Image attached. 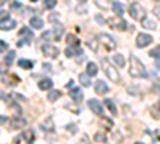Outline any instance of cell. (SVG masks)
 I'll use <instances>...</instances> for the list:
<instances>
[{
  "mask_svg": "<svg viewBox=\"0 0 160 144\" xmlns=\"http://www.w3.org/2000/svg\"><path fill=\"white\" fill-rule=\"evenodd\" d=\"M130 75L135 77V78H144V77H148L146 66L139 61V58H136V56H130Z\"/></svg>",
  "mask_w": 160,
  "mask_h": 144,
  "instance_id": "obj_1",
  "label": "cell"
},
{
  "mask_svg": "<svg viewBox=\"0 0 160 144\" xmlns=\"http://www.w3.org/2000/svg\"><path fill=\"white\" fill-rule=\"evenodd\" d=\"M101 64H102V69H104L106 75L109 77V80H111V82H115V83H120V82H122V77H120L118 71H117L114 66H111V64L108 62V59H102Z\"/></svg>",
  "mask_w": 160,
  "mask_h": 144,
  "instance_id": "obj_2",
  "label": "cell"
},
{
  "mask_svg": "<svg viewBox=\"0 0 160 144\" xmlns=\"http://www.w3.org/2000/svg\"><path fill=\"white\" fill-rule=\"evenodd\" d=\"M98 42L102 43V47H104L106 50H109V51H114V50L117 48L115 40H114V38H112L109 34H106V32H102V34L98 35Z\"/></svg>",
  "mask_w": 160,
  "mask_h": 144,
  "instance_id": "obj_3",
  "label": "cell"
},
{
  "mask_svg": "<svg viewBox=\"0 0 160 144\" xmlns=\"http://www.w3.org/2000/svg\"><path fill=\"white\" fill-rule=\"evenodd\" d=\"M106 22H108L111 27L115 29V31H123V29H127V21H125L122 16H118V18H109Z\"/></svg>",
  "mask_w": 160,
  "mask_h": 144,
  "instance_id": "obj_4",
  "label": "cell"
},
{
  "mask_svg": "<svg viewBox=\"0 0 160 144\" xmlns=\"http://www.w3.org/2000/svg\"><path fill=\"white\" fill-rule=\"evenodd\" d=\"M152 35H149V34H144V32H139L138 35H136V47L138 48H144V47H148L149 43H152Z\"/></svg>",
  "mask_w": 160,
  "mask_h": 144,
  "instance_id": "obj_5",
  "label": "cell"
},
{
  "mask_svg": "<svg viewBox=\"0 0 160 144\" xmlns=\"http://www.w3.org/2000/svg\"><path fill=\"white\" fill-rule=\"evenodd\" d=\"M42 53L47 56V58H58L59 55V50L55 47V45H51V43H43L42 45Z\"/></svg>",
  "mask_w": 160,
  "mask_h": 144,
  "instance_id": "obj_6",
  "label": "cell"
},
{
  "mask_svg": "<svg viewBox=\"0 0 160 144\" xmlns=\"http://www.w3.org/2000/svg\"><path fill=\"white\" fill-rule=\"evenodd\" d=\"M130 15H131V18H135V19H144L146 16H144V8L139 5V3H133V5H130Z\"/></svg>",
  "mask_w": 160,
  "mask_h": 144,
  "instance_id": "obj_7",
  "label": "cell"
},
{
  "mask_svg": "<svg viewBox=\"0 0 160 144\" xmlns=\"http://www.w3.org/2000/svg\"><path fill=\"white\" fill-rule=\"evenodd\" d=\"M28 120L22 119V117H15V119H11L10 123H8V128L10 130H19V128H24Z\"/></svg>",
  "mask_w": 160,
  "mask_h": 144,
  "instance_id": "obj_8",
  "label": "cell"
},
{
  "mask_svg": "<svg viewBox=\"0 0 160 144\" xmlns=\"http://www.w3.org/2000/svg\"><path fill=\"white\" fill-rule=\"evenodd\" d=\"M88 107L95 112L96 115H99V117H102V114H104V107H102V104L99 102V101H96V99H90L88 101Z\"/></svg>",
  "mask_w": 160,
  "mask_h": 144,
  "instance_id": "obj_9",
  "label": "cell"
},
{
  "mask_svg": "<svg viewBox=\"0 0 160 144\" xmlns=\"http://www.w3.org/2000/svg\"><path fill=\"white\" fill-rule=\"evenodd\" d=\"M40 128H42L45 133H55V122H53L51 117H47V119L40 123Z\"/></svg>",
  "mask_w": 160,
  "mask_h": 144,
  "instance_id": "obj_10",
  "label": "cell"
},
{
  "mask_svg": "<svg viewBox=\"0 0 160 144\" xmlns=\"http://www.w3.org/2000/svg\"><path fill=\"white\" fill-rule=\"evenodd\" d=\"M95 90H96V95H106L109 91V87H108V83H106V82L98 80L96 85H95Z\"/></svg>",
  "mask_w": 160,
  "mask_h": 144,
  "instance_id": "obj_11",
  "label": "cell"
},
{
  "mask_svg": "<svg viewBox=\"0 0 160 144\" xmlns=\"http://www.w3.org/2000/svg\"><path fill=\"white\" fill-rule=\"evenodd\" d=\"M15 26H16V21H15V19H11V18L0 21V29H2V31H10V29L15 27Z\"/></svg>",
  "mask_w": 160,
  "mask_h": 144,
  "instance_id": "obj_12",
  "label": "cell"
},
{
  "mask_svg": "<svg viewBox=\"0 0 160 144\" xmlns=\"http://www.w3.org/2000/svg\"><path fill=\"white\" fill-rule=\"evenodd\" d=\"M78 55H82V48H80L78 45L77 47H68V48H66V56L74 58V56H78Z\"/></svg>",
  "mask_w": 160,
  "mask_h": 144,
  "instance_id": "obj_13",
  "label": "cell"
},
{
  "mask_svg": "<svg viewBox=\"0 0 160 144\" xmlns=\"http://www.w3.org/2000/svg\"><path fill=\"white\" fill-rule=\"evenodd\" d=\"M112 10L117 16H123V13H125V8L120 2H112Z\"/></svg>",
  "mask_w": 160,
  "mask_h": 144,
  "instance_id": "obj_14",
  "label": "cell"
},
{
  "mask_svg": "<svg viewBox=\"0 0 160 144\" xmlns=\"http://www.w3.org/2000/svg\"><path fill=\"white\" fill-rule=\"evenodd\" d=\"M38 88H40V90H51V88H53L51 78H42V80L38 82Z\"/></svg>",
  "mask_w": 160,
  "mask_h": 144,
  "instance_id": "obj_15",
  "label": "cell"
},
{
  "mask_svg": "<svg viewBox=\"0 0 160 144\" xmlns=\"http://www.w3.org/2000/svg\"><path fill=\"white\" fill-rule=\"evenodd\" d=\"M71 98L75 101V102H80L83 99V95H82V91H80L78 88H72L71 90Z\"/></svg>",
  "mask_w": 160,
  "mask_h": 144,
  "instance_id": "obj_16",
  "label": "cell"
},
{
  "mask_svg": "<svg viewBox=\"0 0 160 144\" xmlns=\"http://www.w3.org/2000/svg\"><path fill=\"white\" fill-rule=\"evenodd\" d=\"M112 61L115 62L117 67H123V66H125V58H123L122 55H118V53L112 56Z\"/></svg>",
  "mask_w": 160,
  "mask_h": 144,
  "instance_id": "obj_17",
  "label": "cell"
},
{
  "mask_svg": "<svg viewBox=\"0 0 160 144\" xmlns=\"http://www.w3.org/2000/svg\"><path fill=\"white\" fill-rule=\"evenodd\" d=\"M141 24H142L144 29H155V21H152V19H149V18L141 19Z\"/></svg>",
  "mask_w": 160,
  "mask_h": 144,
  "instance_id": "obj_18",
  "label": "cell"
},
{
  "mask_svg": "<svg viewBox=\"0 0 160 144\" xmlns=\"http://www.w3.org/2000/svg\"><path fill=\"white\" fill-rule=\"evenodd\" d=\"M19 35H21V37H26L28 40H31V38L34 37V31H31L29 27H21V31H19Z\"/></svg>",
  "mask_w": 160,
  "mask_h": 144,
  "instance_id": "obj_19",
  "label": "cell"
},
{
  "mask_svg": "<svg viewBox=\"0 0 160 144\" xmlns=\"http://www.w3.org/2000/svg\"><path fill=\"white\" fill-rule=\"evenodd\" d=\"M29 22H31V26H32L34 29H42V27H43V21L40 19V18H35V16H34V18H31Z\"/></svg>",
  "mask_w": 160,
  "mask_h": 144,
  "instance_id": "obj_20",
  "label": "cell"
},
{
  "mask_svg": "<svg viewBox=\"0 0 160 144\" xmlns=\"http://www.w3.org/2000/svg\"><path fill=\"white\" fill-rule=\"evenodd\" d=\"M104 106L111 111V114H112V115H117V107H115V104H114L111 99H104Z\"/></svg>",
  "mask_w": 160,
  "mask_h": 144,
  "instance_id": "obj_21",
  "label": "cell"
},
{
  "mask_svg": "<svg viewBox=\"0 0 160 144\" xmlns=\"http://www.w3.org/2000/svg\"><path fill=\"white\" fill-rule=\"evenodd\" d=\"M61 98V91L59 90H51L50 91V95H48V101H51V102H55L56 99H59Z\"/></svg>",
  "mask_w": 160,
  "mask_h": 144,
  "instance_id": "obj_22",
  "label": "cell"
},
{
  "mask_svg": "<svg viewBox=\"0 0 160 144\" xmlns=\"http://www.w3.org/2000/svg\"><path fill=\"white\" fill-rule=\"evenodd\" d=\"M87 74L88 75H96L98 74V67H96L95 62H88L87 64Z\"/></svg>",
  "mask_w": 160,
  "mask_h": 144,
  "instance_id": "obj_23",
  "label": "cell"
},
{
  "mask_svg": "<svg viewBox=\"0 0 160 144\" xmlns=\"http://www.w3.org/2000/svg\"><path fill=\"white\" fill-rule=\"evenodd\" d=\"M22 138H24L26 141H28L29 144H32V142H34V139H35V135H34L32 130H28V132H24V133H22Z\"/></svg>",
  "mask_w": 160,
  "mask_h": 144,
  "instance_id": "obj_24",
  "label": "cell"
},
{
  "mask_svg": "<svg viewBox=\"0 0 160 144\" xmlns=\"http://www.w3.org/2000/svg\"><path fill=\"white\" fill-rule=\"evenodd\" d=\"M19 67H22V69H32V67H34V61L19 59Z\"/></svg>",
  "mask_w": 160,
  "mask_h": 144,
  "instance_id": "obj_25",
  "label": "cell"
},
{
  "mask_svg": "<svg viewBox=\"0 0 160 144\" xmlns=\"http://www.w3.org/2000/svg\"><path fill=\"white\" fill-rule=\"evenodd\" d=\"M15 56H16V53H15V51H8V55L5 56V64H7V66H11V64H13V61H15Z\"/></svg>",
  "mask_w": 160,
  "mask_h": 144,
  "instance_id": "obj_26",
  "label": "cell"
},
{
  "mask_svg": "<svg viewBox=\"0 0 160 144\" xmlns=\"http://www.w3.org/2000/svg\"><path fill=\"white\" fill-rule=\"evenodd\" d=\"M151 114L154 115V119H160V102L154 104V106L151 107Z\"/></svg>",
  "mask_w": 160,
  "mask_h": 144,
  "instance_id": "obj_27",
  "label": "cell"
},
{
  "mask_svg": "<svg viewBox=\"0 0 160 144\" xmlns=\"http://www.w3.org/2000/svg\"><path fill=\"white\" fill-rule=\"evenodd\" d=\"M62 34H64V27H62V26H59V27H55V29H53V35H55V40H59V38L62 37Z\"/></svg>",
  "mask_w": 160,
  "mask_h": 144,
  "instance_id": "obj_28",
  "label": "cell"
},
{
  "mask_svg": "<svg viewBox=\"0 0 160 144\" xmlns=\"http://www.w3.org/2000/svg\"><path fill=\"white\" fill-rule=\"evenodd\" d=\"M78 80H80V83H82L83 87H90V85H91V82H90V78H88V74H80V77H78Z\"/></svg>",
  "mask_w": 160,
  "mask_h": 144,
  "instance_id": "obj_29",
  "label": "cell"
},
{
  "mask_svg": "<svg viewBox=\"0 0 160 144\" xmlns=\"http://www.w3.org/2000/svg\"><path fill=\"white\" fill-rule=\"evenodd\" d=\"M149 56H152L154 59H160V45L155 47V48H152V50L149 51Z\"/></svg>",
  "mask_w": 160,
  "mask_h": 144,
  "instance_id": "obj_30",
  "label": "cell"
},
{
  "mask_svg": "<svg viewBox=\"0 0 160 144\" xmlns=\"http://www.w3.org/2000/svg\"><path fill=\"white\" fill-rule=\"evenodd\" d=\"M58 3H56V0H43V7L47 8V10H53Z\"/></svg>",
  "mask_w": 160,
  "mask_h": 144,
  "instance_id": "obj_31",
  "label": "cell"
},
{
  "mask_svg": "<svg viewBox=\"0 0 160 144\" xmlns=\"http://www.w3.org/2000/svg\"><path fill=\"white\" fill-rule=\"evenodd\" d=\"M68 43H69V47H77L80 42L75 35H68Z\"/></svg>",
  "mask_w": 160,
  "mask_h": 144,
  "instance_id": "obj_32",
  "label": "cell"
},
{
  "mask_svg": "<svg viewBox=\"0 0 160 144\" xmlns=\"http://www.w3.org/2000/svg\"><path fill=\"white\" fill-rule=\"evenodd\" d=\"M101 125L106 127V128H112V127H114V122H112L111 119H102V120H101Z\"/></svg>",
  "mask_w": 160,
  "mask_h": 144,
  "instance_id": "obj_33",
  "label": "cell"
},
{
  "mask_svg": "<svg viewBox=\"0 0 160 144\" xmlns=\"http://www.w3.org/2000/svg\"><path fill=\"white\" fill-rule=\"evenodd\" d=\"M43 40H50V38H55V35H53V31H48V32H43L42 35Z\"/></svg>",
  "mask_w": 160,
  "mask_h": 144,
  "instance_id": "obj_34",
  "label": "cell"
},
{
  "mask_svg": "<svg viewBox=\"0 0 160 144\" xmlns=\"http://www.w3.org/2000/svg\"><path fill=\"white\" fill-rule=\"evenodd\" d=\"M95 141H99V142H104V141H106V136H104L102 133H96V135H95Z\"/></svg>",
  "mask_w": 160,
  "mask_h": 144,
  "instance_id": "obj_35",
  "label": "cell"
},
{
  "mask_svg": "<svg viewBox=\"0 0 160 144\" xmlns=\"http://www.w3.org/2000/svg\"><path fill=\"white\" fill-rule=\"evenodd\" d=\"M2 101H3V102H8V104H11V106H13V102L10 101V96H8L7 93H2Z\"/></svg>",
  "mask_w": 160,
  "mask_h": 144,
  "instance_id": "obj_36",
  "label": "cell"
},
{
  "mask_svg": "<svg viewBox=\"0 0 160 144\" xmlns=\"http://www.w3.org/2000/svg\"><path fill=\"white\" fill-rule=\"evenodd\" d=\"M21 7H22V3H19V2H13L11 3V10H21Z\"/></svg>",
  "mask_w": 160,
  "mask_h": 144,
  "instance_id": "obj_37",
  "label": "cell"
},
{
  "mask_svg": "<svg viewBox=\"0 0 160 144\" xmlns=\"http://www.w3.org/2000/svg\"><path fill=\"white\" fill-rule=\"evenodd\" d=\"M7 48H8V43H7L5 40H2V42H0V50H2V53H5Z\"/></svg>",
  "mask_w": 160,
  "mask_h": 144,
  "instance_id": "obj_38",
  "label": "cell"
},
{
  "mask_svg": "<svg viewBox=\"0 0 160 144\" xmlns=\"http://www.w3.org/2000/svg\"><path fill=\"white\" fill-rule=\"evenodd\" d=\"M7 123H10V119L5 117V115H2V125H7Z\"/></svg>",
  "mask_w": 160,
  "mask_h": 144,
  "instance_id": "obj_39",
  "label": "cell"
},
{
  "mask_svg": "<svg viewBox=\"0 0 160 144\" xmlns=\"http://www.w3.org/2000/svg\"><path fill=\"white\" fill-rule=\"evenodd\" d=\"M8 18H10V15H8V13H5V11H2V18H0V19H2V21H3V19H8Z\"/></svg>",
  "mask_w": 160,
  "mask_h": 144,
  "instance_id": "obj_40",
  "label": "cell"
},
{
  "mask_svg": "<svg viewBox=\"0 0 160 144\" xmlns=\"http://www.w3.org/2000/svg\"><path fill=\"white\" fill-rule=\"evenodd\" d=\"M58 18H59L58 15H51V16H50V21H51V22H56V19H58Z\"/></svg>",
  "mask_w": 160,
  "mask_h": 144,
  "instance_id": "obj_41",
  "label": "cell"
},
{
  "mask_svg": "<svg viewBox=\"0 0 160 144\" xmlns=\"http://www.w3.org/2000/svg\"><path fill=\"white\" fill-rule=\"evenodd\" d=\"M66 87H68L69 90H72V88H74V80H71V82H68V83H66Z\"/></svg>",
  "mask_w": 160,
  "mask_h": 144,
  "instance_id": "obj_42",
  "label": "cell"
},
{
  "mask_svg": "<svg viewBox=\"0 0 160 144\" xmlns=\"http://www.w3.org/2000/svg\"><path fill=\"white\" fill-rule=\"evenodd\" d=\"M43 69H47L48 72H50V71H53V69H51V64H43Z\"/></svg>",
  "mask_w": 160,
  "mask_h": 144,
  "instance_id": "obj_43",
  "label": "cell"
},
{
  "mask_svg": "<svg viewBox=\"0 0 160 144\" xmlns=\"http://www.w3.org/2000/svg\"><path fill=\"white\" fill-rule=\"evenodd\" d=\"M155 69L160 71V59H155Z\"/></svg>",
  "mask_w": 160,
  "mask_h": 144,
  "instance_id": "obj_44",
  "label": "cell"
},
{
  "mask_svg": "<svg viewBox=\"0 0 160 144\" xmlns=\"http://www.w3.org/2000/svg\"><path fill=\"white\" fill-rule=\"evenodd\" d=\"M154 13H155L157 16H160V7H155V8H154Z\"/></svg>",
  "mask_w": 160,
  "mask_h": 144,
  "instance_id": "obj_45",
  "label": "cell"
},
{
  "mask_svg": "<svg viewBox=\"0 0 160 144\" xmlns=\"http://www.w3.org/2000/svg\"><path fill=\"white\" fill-rule=\"evenodd\" d=\"M88 45H90V48H91V50H96V45H95V42H90Z\"/></svg>",
  "mask_w": 160,
  "mask_h": 144,
  "instance_id": "obj_46",
  "label": "cell"
},
{
  "mask_svg": "<svg viewBox=\"0 0 160 144\" xmlns=\"http://www.w3.org/2000/svg\"><path fill=\"white\" fill-rule=\"evenodd\" d=\"M78 2H87V0H78Z\"/></svg>",
  "mask_w": 160,
  "mask_h": 144,
  "instance_id": "obj_47",
  "label": "cell"
},
{
  "mask_svg": "<svg viewBox=\"0 0 160 144\" xmlns=\"http://www.w3.org/2000/svg\"><path fill=\"white\" fill-rule=\"evenodd\" d=\"M135 144H144V142H135Z\"/></svg>",
  "mask_w": 160,
  "mask_h": 144,
  "instance_id": "obj_48",
  "label": "cell"
},
{
  "mask_svg": "<svg viewBox=\"0 0 160 144\" xmlns=\"http://www.w3.org/2000/svg\"><path fill=\"white\" fill-rule=\"evenodd\" d=\"M31 2H37V0H31Z\"/></svg>",
  "mask_w": 160,
  "mask_h": 144,
  "instance_id": "obj_49",
  "label": "cell"
},
{
  "mask_svg": "<svg viewBox=\"0 0 160 144\" xmlns=\"http://www.w3.org/2000/svg\"><path fill=\"white\" fill-rule=\"evenodd\" d=\"M158 138H160V136H158Z\"/></svg>",
  "mask_w": 160,
  "mask_h": 144,
  "instance_id": "obj_50",
  "label": "cell"
}]
</instances>
